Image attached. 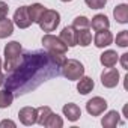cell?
Segmentation results:
<instances>
[{
    "label": "cell",
    "instance_id": "1",
    "mask_svg": "<svg viewBox=\"0 0 128 128\" xmlns=\"http://www.w3.org/2000/svg\"><path fill=\"white\" fill-rule=\"evenodd\" d=\"M65 60V56L57 53L42 50L26 51L21 54L20 65L6 76L3 84H6V89L11 90L14 96L24 95L35 90L47 80L57 77Z\"/></svg>",
    "mask_w": 128,
    "mask_h": 128
},
{
    "label": "cell",
    "instance_id": "2",
    "mask_svg": "<svg viewBox=\"0 0 128 128\" xmlns=\"http://www.w3.org/2000/svg\"><path fill=\"white\" fill-rule=\"evenodd\" d=\"M60 72L68 80H78L80 77L84 76V66L77 59H66L60 66Z\"/></svg>",
    "mask_w": 128,
    "mask_h": 128
},
{
    "label": "cell",
    "instance_id": "3",
    "mask_svg": "<svg viewBox=\"0 0 128 128\" xmlns=\"http://www.w3.org/2000/svg\"><path fill=\"white\" fill-rule=\"evenodd\" d=\"M60 23V14L54 9H45L42 17L39 18L38 24L44 32H54Z\"/></svg>",
    "mask_w": 128,
    "mask_h": 128
},
{
    "label": "cell",
    "instance_id": "4",
    "mask_svg": "<svg viewBox=\"0 0 128 128\" xmlns=\"http://www.w3.org/2000/svg\"><path fill=\"white\" fill-rule=\"evenodd\" d=\"M42 45L50 53L65 54L68 51V45L66 44H63V41L59 36H54V35H50V33H47V35L42 36Z\"/></svg>",
    "mask_w": 128,
    "mask_h": 128
},
{
    "label": "cell",
    "instance_id": "5",
    "mask_svg": "<svg viewBox=\"0 0 128 128\" xmlns=\"http://www.w3.org/2000/svg\"><path fill=\"white\" fill-rule=\"evenodd\" d=\"M107 101L101 96H94L92 100H89L86 102V112L90 116H100L107 110Z\"/></svg>",
    "mask_w": 128,
    "mask_h": 128
},
{
    "label": "cell",
    "instance_id": "6",
    "mask_svg": "<svg viewBox=\"0 0 128 128\" xmlns=\"http://www.w3.org/2000/svg\"><path fill=\"white\" fill-rule=\"evenodd\" d=\"M101 83L107 89L116 88L118 83H119V71L116 68H113V66L112 68H106L101 72Z\"/></svg>",
    "mask_w": 128,
    "mask_h": 128
},
{
    "label": "cell",
    "instance_id": "7",
    "mask_svg": "<svg viewBox=\"0 0 128 128\" xmlns=\"http://www.w3.org/2000/svg\"><path fill=\"white\" fill-rule=\"evenodd\" d=\"M14 23L20 29H27L32 24V20L29 17V12H27V6H20L15 11V14H14Z\"/></svg>",
    "mask_w": 128,
    "mask_h": 128
},
{
    "label": "cell",
    "instance_id": "8",
    "mask_svg": "<svg viewBox=\"0 0 128 128\" xmlns=\"http://www.w3.org/2000/svg\"><path fill=\"white\" fill-rule=\"evenodd\" d=\"M18 118L20 122L26 126H30L33 124H36V108L33 107H23L18 112Z\"/></svg>",
    "mask_w": 128,
    "mask_h": 128
},
{
    "label": "cell",
    "instance_id": "9",
    "mask_svg": "<svg viewBox=\"0 0 128 128\" xmlns=\"http://www.w3.org/2000/svg\"><path fill=\"white\" fill-rule=\"evenodd\" d=\"M59 38L63 41V44H66L68 47H76L77 45V30L72 26H66L63 27Z\"/></svg>",
    "mask_w": 128,
    "mask_h": 128
},
{
    "label": "cell",
    "instance_id": "10",
    "mask_svg": "<svg viewBox=\"0 0 128 128\" xmlns=\"http://www.w3.org/2000/svg\"><path fill=\"white\" fill-rule=\"evenodd\" d=\"M94 42H95V47L98 48H104V47H108L112 42H113V35L108 32V29L106 30H98L95 38H94Z\"/></svg>",
    "mask_w": 128,
    "mask_h": 128
},
{
    "label": "cell",
    "instance_id": "11",
    "mask_svg": "<svg viewBox=\"0 0 128 128\" xmlns=\"http://www.w3.org/2000/svg\"><path fill=\"white\" fill-rule=\"evenodd\" d=\"M23 53V48H21V44L17 42V41H11L5 45V57L6 60H11V59H17L20 57Z\"/></svg>",
    "mask_w": 128,
    "mask_h": 128
},
{
    "label": "cell",
    "instance_id": "12",
    "mask_svg": "<svg viewBox=\"0 0 128 128\" xmlns=\"http://www.w3.org/2000/svg\"><path fill=\"white\" fill-rule=\"evenodd\" d=\"M62 112H63V114L68 118V120H71V122L78 120L80 116H82V110H80V107H78L77 104H74V102H68V104H65V106H63V108H62Z\"/></svg>",
    "mask_w": 128,
    "mask_h": 128
},
{
    "label": "cell",
    "instance_id": "13",
    "mask_svg": "<svg viewBox=\"0 0 128 128\" xmlns=\"http://www.w3.org/2000/svg\"><path fill=\"white\" fill-rule=\"evenodd\" d=\"M118 60H119V54L114 50H107V51H104L100 56V62L102 63V66H106V68L114 66L118 63Z\"/></svg>",
    "mask_w": 128,
    "mask_h": 128
},
{
    "label": "cell",
    "instance_id": "14",
    "mask_svg": "<svg viewBox=\"0 0 128 128\" xmlns=\"http://www.w3.org/2000/svg\"><path fill=\"white\" fill-rule=\"evenodd\" d=\"M90 26H92V29H94L95 32H98V30H106V29L110 27V21H108V18H107L104 14H96V15L92 18Z\"/></svg>",
    "mask_w": 128,
    "mask_h": 128
},
{
    "label": "cell",
    "instance_id": "15",
    "mask_svg": "<svg viewBox=\"0 0 128 128\" xmlns=\"http://www.w3.org/2000/svg\"><path fill=\"white\" fill-rule=\"evenodd\" d=\"M113 17L118 23L120 24H126L128 23V5L120 3L113 9Z\"/></svg>",
    "mask_w": 128,
    "mask_h": 128
},
{
    "label": "cell",
    "instance_id": "16",
    "mask_svg": "<svg viewBox=\"0 0 128 128\" xmlns=\"http://www.w3.org/2000/svg\"><path fill=\"white\" fill-rule=\"evenodd\" d=\"M120 122V118H119V113L116 110H110L102 119H101V125L104 128H114Z\"/></svg>",
    "mask_w": 128,
    "mask_h": 128
},
{
    "label": "cell",
    "instance_id": "17",
    "mask_svg": "<svg viewBox=\"0 0 128 128\" xmlns=\"http://www.w3.org/2000/svg\"><path fill=\"white\" fill-rule=\"evenodd\" d=\"M95 88V83L90 77H80L78 83H77V90L82 95H88L89 92H92V89Z\"/></svg>",
    "mask_w": 128,
    "mask_h": 128
},
{
    "label": "cell",
    "instance_id": "18",
    "mask_svg": "<svg viewBox=\"0 0 128 128\" xmlns=\"http://www.w3.org/2000/svg\"><path fill=\"white\" fill-rule=\"evenodd\" d=\"M12 32H14V23H12V20H9L6 17L0 20V39H5V38L11 36Z\"/></svg>",
    "mask_w": 128,
    "mask_h": 128
},
{
    "label": "cell",
    "instance_id": "19",
    "mask_svg": "<svg viewBox=\"0 0 128 128\" xmlns=\"http://www.w3.org/2000/svg\"><path fill=\"white\" fill-rule=\"evenodd\" d=\"M44 11H45V8L41 3H33L32 6H27V12H29V17H30L32 23H38L39 18L42 17Z\"/></svg>",
    "mask_w": 128,
    "mask_h": 128
},
{
    "label": "cell",
    "instance_id": "20",
    "mask_svg": "<svg viewBox=\"0 0 128 128\" xmlns=\"http://www.w3.org/2000/svg\"><path fill=\"white\" fill-rule=\"evenodd\" d=\"M92 42V33L88 29H80L77 30V45L82 47H88Z\"/></svg>",
    "mask_w": 128,
    "mask_h": 128
},
{
    "label": "cell",
    "instance_id": "21",
    "mask_svg": "<svg viewBox=\"0 0 128 128\" xmlns=\"http://www.w3.org/2000/svg\"><path fill=\"white\" fill-rule=\"evenodd\" d=\"M51 113H53L51 108L47 107V106H42V107L36 108V124H39V125L44 126L45 122H47V119H48V116H50Z\"/></svg>",
    "mask_w": 128,
    "mask_h": 128
},
{
    "label": "cell",
    "instance_id": "22",
    "mask_svg": "<svg viewBox=\"0 0 128 128\" xmlns=\"http://www.w3.org/2000/svg\"><path fill=\"white\" fill-rule=\"evenodd\" d=\"M14 101V94L8 89L0 90V108H8Z\"/></svg>",
    "mask_w": 128,
    "mask_h": 128
},
{
    "label": "cell",
    "instance_id": "23",
    "mask_svg": "<svg viewBox=\"0 0 128 128\" xmlns=\"http://www.w3.org/2000/svg\"><path fill=\"white\" fill-rule=\"evenodd\" d=\"M44 126H47V128H62L63 126V120H62V118L59 114L51 113L48 116V119H47V122H45Z\"/></svg>",
    "mask_w": 128,
    "mask_h": 128
},
{
    "label": "cell",
    "instance_id": "24",
    "mask_svg": "<svg viewBox=\"0 0 128 128\" xmlns=\"http://www.w3.org/2000/svg\"><path fill=\"white\" fill-rule=\"evenodd\" d=\"M90 26V21L86 18V17H76L74 18V23H72V27L76 29V30H80V29H88Z\"/></svg>",
    "mask_w": 128,
    "mask_h": 128
},
{
    "label": "cell",
    "instance_id": "25",
    "mask_svg": "<svg viewBox=\"0 0 128 128\" xmlns=\"http://www.w3.org/2000/svg\"><path fill=\"white\" fill-rule=\"evenodd\" d=\"M116 44L119 47H122V48L128 47V32L126 30H122V32H119L116 35Z\"/></svg>",
    "mask_w": 128,
    "mask_h": 128
},
{
    "label": "cell",
    "instance_id": "26",
    "mask_svg": "<svg viewBox=\"0 0 128 128\" xmlns=\"http://www.w3.org/2000/svg\"><path fill=\"white\" fill-rule=\"evenodd\" d=\"M84 3L90 9H102L107 3V0H84Z\"/></svg>",
    "mask_w": 128,
    "mask_h": 128
},
{
    "label": "cell",
    "instance_id": "27",
    "mask_svg": "<svg viewBox=\"0 0 128 128\" xmlns=\"http://www.w3.org/2000/svg\"><path fill=\"white\" fill-rule=\"evenodd\" d=\"M8 12H9V6L5 2L0 0V20L5 18V17H8Z\"/></svg>",
    "mask_w": 128,
    "mask_h": 128
},
{
    "label": "cell",
    "instance_id": "28",
    "mask_svg": "<svg viewBox=\"0 0 128 128\" xmlns=\"http://www.w3.org/2000/svg\"><path fill=\"white\" fill-rule=\"evenodd\" d=\"M120 63H122V68L124 70H128V53L120 54Z\"/></svg>",
    "mask_w": 128,
    "mask_h": 128
},
{
    "label": "cell",
    "instance_id": "29",
    "mask_svg": "<svg viewBox=\"0 0 128 128\" xmlns=\"http://www.w3.org/2000/svg\"><path fill=\"white\" fill-rule=\"evenodd\" d=\"M0 126H2V128H3V126H11V128H15L17 125H15V122H12V120H8V119H6V120H2V122H0Z\"/></svg>",
    "mask_w": 128,
    "mask_h": 128
},
{
    "label": "cell",
    "instance_id": "30",
    "mask_svg": "<svg viewBox=\"0 0 128 128\" xmlns=\"http://www.w3.org/2000/svg\"><path fill=\"white\" fill-rule=\"evenodd\" d=\"M3 82H5V76H3L2 72H0V86L3 84Z\"/></svg>",
    "mask_w": 128,
    "mask_h": 128
},
{
    "label": "cell",
    "instance_id": "31",
    "mask_svg": "<svg viewBox=\"0 0 128 128\" xmlns=\"http://www.w3.org/2000/svg\"><path fill=\"white\" fill-rule=\"evenodd\" d=\"M3 68V65H2V59H0V70H2Z\"/></svg>",
    "mask_w": 128,
    "mask_h": 128
},
{
    "label": "cell",
    "instance_id": "32",
    "mask_svg": "<svg viewBox=\"0 0 128 128\" xmlns=\"http://www.w3.org/2000/svg\"><path fill=\"white\" fill-rule=\"evenodd\" d=\"M60 2H72V0H60Z\"/></svg>",
    "mask_w": 128,
    "mask_h": 128
}]
</instances>
